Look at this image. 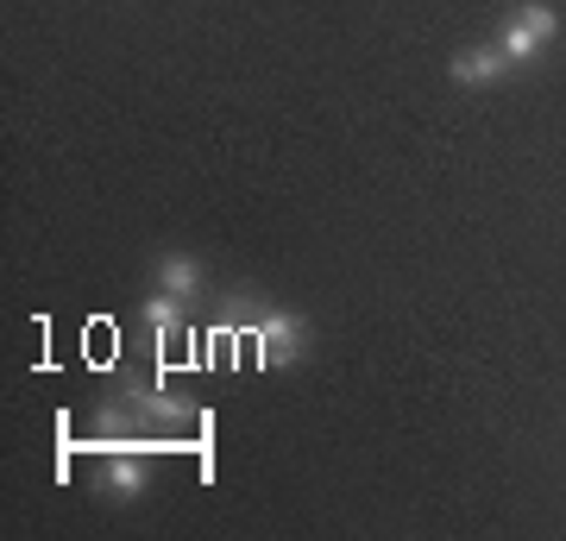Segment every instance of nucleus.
Returning a JSON list of instances; mask_svg holds the SVG:
<instances>
[{
    "instance_id": "obj_1",
    "label": "nucleus",
    "mask_w": 566,
    "mask_h": 541,
    "mask_svg": "<svg viewBox=\"0 0 566 541\" xmlns=\"http://www.w3.org/2000/svg\"><path fill=\"white\" fill-rule=\"evenodd\" d=\"M252 353H259L264 372H290V365L308 353V321L290 315V309H264L252 321Z\"/></svg>"
},
{
    "instance_id": "obj_2",
    "label": "nucleus",
    "mask_w": 566,
    "mask_h": 541,
    "mask_svg": "<svg viewBox=\"0 0 566 541\" xmlns=\"http://www.w3.org/2000/svg\"><path fill=\"white\" fill-rule=\"evenodd\" d=\"M447 76H453V89H497L510 76V58L497 44H465V51H453Z\"/></svg>"
},
{
    "instance_id": "obj_3",
    "label": "nucleus",
    "mask_w": 566,
    "mask_h": 541,
    "mask_svg": "<svg viewBox=\"0 0 566 541\" xmlns=\"http://www.w3.org/2000/svg\"><path fill=\"white\" fill-rule=\"evenodd\" d=\"M145 479H151V460H145V454H126V447H120V454H102V466H95V491L114 498V503L139 498Z\"/></svg>"
},
{
    "instance_id": "obj_4",
    "label": "nucleus",
    "mask_w": 566,
    "mask_h": 541,
    "mask_svg": "<svg viewBox=\"0 0 566 541\" xmlns=\"http://www.w3.org/2000/svg\"><path fill=\"white\" fill-rule=\"evenodd\" d=\"M139 315H145V334H151V346L158 353H170V346L182 341V321H189V302L170 296V290H151V296L139 302Z\"/></svg>"
},
{
    "instance_id": "obj_5",
    "label": "nucleus",
    "mask_w": 566,
    "mask_h": 541,
    "mask_svg": "<svg viewBox=\"0 0 566 541\" xmlns=\"http://www.w3.org/2000/svg\"><path fill=\"white\" fill-rule=\"evenodd\" d=\"M151 283H158V290H170V296H182V302H202V264L182 259V252L151 259Z\"/></svg>"
},
{
    "instance_id": "obj_6",
    "label": "nucleus",
    "mask_w": 566,
    "mask_h": 541,
    "mask_svg": "<svg viewBox=\"0 0 566 541\" xmlns=\"http://www.w3.org/2000/svg\"><path fill=\"white\" fill-rule=\"evenodd\" d=\"M491 44H497V51H504V58H510V70H528V63H542V51H547V44L535 39V32H528L523 20H516V13H510V20H504V32H497V39H491Z\"/></svg>"
}]
</instances>
